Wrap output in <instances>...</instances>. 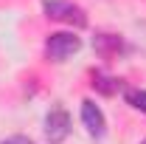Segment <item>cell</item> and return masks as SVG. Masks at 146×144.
I'll use <instances>...</instances> for the list:
<instances>
[{
    "label": "cell",
    "instance_id": "cell-3",
    "mask_svg": "<svg viewBox=\"0 0 146 144\" xmlns=\"http://www.w3.org/2000/svg\"><path fill=\"white\" fill-rule=\"evenodd\" d=\"M42 130H45V139L51 144H62L73 130L70 113L62 108V105H54V108L45 113V122H42Z\"/></svg>",
    "mask_w": 146,
    "mask_h": 144
},
{
    "label": "cell",
    "instance_id": "cell-1",
    "mask_svg": "<svg viewBox=\"0 0 146 144\" xmlns=\"http://www.w3.org/2000/svg\"><path fill=\"white\" fill-rule=\"evenodd\" d=\"M42 51H45L48 62H65V59H70L73 54L82 51V37L76 31H51L45 37Z\"/></svg>",
    "mask_w": 146,
    "mask_h": 144
},
{
    "label": "cell",
    "instance_id": "cell-4",
    "mask_svg": "<svg viewBox=\"0 0 146 144\" xmlns=\"http://www.w3.org/2000/svg\"><path fill=\"white\" fill-rule=\"evenodd\" d=\"M82 124L87 130L90 139H101L107 133V119H104V110L98 108L93 99H84L82 102Z\"/></svg>",
    "mask_w": 146,
    "mask_h": 144
},
{
    "label": "cell",
    "instance_id": "cell-9",
    "mask_svg": "<svg viewBox=\"0 0 146 144\" xmlns=\"http://www.w3.org/2000/svg\"><path fill=\"white\" fill-rule=\"evenodd\" d=\"M141 144H146V139H143V141H141Z\"/></svg>",
    "mask_w": 146,
    "mask_h": 144
},
{
    "label": "cell",
    "instance_id": "cell-6",
    "mask_svg": "<svg viewBox=\"0 0 146 144\" xmlns=\"http://www.w3.org/2000/svg\"><path fill=\"white\" fill-rule=\"evenodd\" d=\"M90 85H93V90L101 93V96H115L118 90H124L121 79H115V76H110V73H104V71H93L90 73Z\"/></svg>",
    "mask_w": 146,
    "mask_h": 144
},
{
    "label": "cell",
    "instance_id": "cell-2",
    "mask_svg": "<svg viewBox=\"0 0 146 144\" xmlns=\"http://www.w3.org/2000/svg\"><path fill=\"white\" fill-rule=\"evenodd\" d=\"M42 14L48 20H56V23H65L70 28H84L87 26V14L79 3H70V0H42Z\"/></svg>",
    "mask_w": 146,
    "mask_h": 144
},
{
    "label": "cell",
    "instance_id": "cell-7",
    "mask_svg": "<svg viewBox=\"0 0 146 144\" xmlns=\"http://www.w3.org/2000/svg\"><path fill=\"white\" fill-rule=\"evenodd\" d=\"M121 93H124V102H127L132 110L146 113V90H143V88H132V85H127Z\"/></svg>",
    "mask_w": 146,
    "mask_h": 144
},
{
    "label": "cell",
    "instance_id": "cell-8",
    "mask_svg": "<svg viewBox=\"0 0 146 144\" xmlns=\"http://www.w3.org/2000/svg\"><path fill=\"white\" fill-rule=\"evenodd\" d=\"M0 144H34L28 136H9V139H3Z\"/></svg>",
    "mask_w": 146,
    "mask_h": 144
},
{
    "label": "cell",
    "instance_id": "cell-5",
    "mask_svg": "<svg viewBox=\"0 0 146 144\" xmlns=\"http://www.w3.org/2000/svg\"><path fill=\"white\" fill-rule=\"evenodd\" d=\"M93 48H96V54L104 57V59H112V57H121V54L129 51L124 37H118V34H96L93 37Z\"/></svg>",
    "mask_w": 146,
    "mask_h": 144
}]
</instances>
